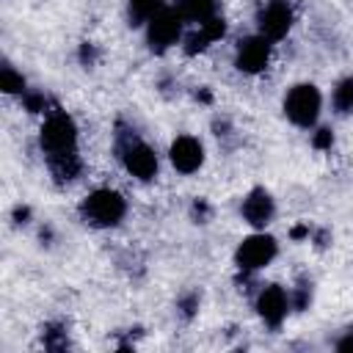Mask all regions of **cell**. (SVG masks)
Returning a JSON list of instances; mask_svg holds the SVG:
<instances>
[{
  "label": "cell",
  "mask_w": 353,
  "mask_h": 353,
  "mask_svg": "<svg viewBox=\"0 0 353 353\" xmlns=\"http://www.w3.org/2000/svg\"><path fill=\"white\" fill-rule=\"evenodd\" d=\"M0 88H3L6 94H19V97L28 94V85H25L22 72H17L11 63H6V66L0 69Z\"/></svg>",
  "instance_id": "16"
},
{
  "label": "cell",
  "mask_w": 353,
  "mask_h": 353,
  "mask_svg": "<svg viewBox=\"0 0 353 353\" xmlns=\"http://www.w3.org/2000/svg\"><path fill=\"white\" fill-rule=\"evenodd\" d=\"M295 22V11L290 0H268L256 11V33L265 36L268 41H281Z\"/></svg>",
  "instance_id": "7"
},
{
  "label": "cell",
  "mask_w": 353,
  "mask_h": 353,
  "mask_svg": "<svg viewBox=\"0 0 353 353\" xmlns=\"http://www.w3.org/2000/svg\"><path fill=\"white\" fill-rule=\"evenodd\" d=\"M270 47H273V41H268L259 33L240 39L237 47H234V66H237V72H243V74L265 72L268 63H270Z\"/></svg>",
  "instance_id": "8"
},
{
  "label": "cell",
  "mask_w": 353,
  "mask_h": 353,
  "mask_svg": "<svg viewBox=\"0 0 353 353\" xmlns=\"http://www.w3.org/2000/svg\"><path fill=\"white\" fill-rule=\"evenodd\" d=\"M284 116L301 127V130H312L320 119V110H323V94L314 83H295L287 94H284Z\"/></svg>",
  "instance_id": "3"
},
{
  "label": "cell",
  "mask_w": 353,
  "mask_h": 353,
  "mask_svg": "<svg viewBox=\"0 0 353 353\" xmlns=\"http://www.w3.org/2000/svg\"><path fill=\"white\" fill-rule=\"evenodd\" d=\"M290 306H292V298H290V292H287L284 287H279V284H268V287H262L259 295H256V314H259V320H262L265 325H270V328H279V325L284 323Z\"/></svg>",
  "instance_id": "9"
},
{
  "label": "cell",
  "mask_w": 353,
  "mask_h": 353,
  "mask_svg": "<svg viewBox=\"0 0 353 353\" xmlns=\"http://www.w3.org/2000/svg\"><path fill=\"white\" fill-rule=\"evenodd\" d=\"M176 11L190 25H204V22H210V19L218 17L215 0H176Z\"/></svg>",
  "instance_id": "13"
},
{
  "label": "cell",
  "mask_w": 353,
  "mask_h": 353,
  "mask_svg": "<svg viewBox=\"0 0 353 353\" xmlns=\"http://www.w3.org/2000/svg\"><path fill=\"white\" fill-rule=\"evenodd\" d=\"M146 44L152 52H165L174 44H179L182 30H185V19L176 11V6H163L146 25Z\"/></svg>",
  "instance_id": "5"
},
{
  "label": "cell",
  "mask_w": 353,
  "mask_h": 353,
  "mask_svg": "<svg viewBox=\"0 0 353 353\" xmlns=\"http://www.w3.org/2000/svg\"><path fill=\"white\" fill-rule=\"evenodd\" d=\"M119 157H121V165H124V171H127L130 176H135V179H141V182H149V179L157 176V168H160L157 154H154V149H152L146 141H141L138 135L124 132V135L119 138Z\"/></svg>",
  "instance_id": "4"
},
{
  "label": "cell",
  "mask_w": 353,
  "mask_h": 353,
  "mask_svg": "<svg viewBox=\"0 0 353 353\" xmlns=\"http://www.w3.org/2000/svg\"><path fill=\"white\" fill-rule=\"evenodd\" d=\"M160 8H163V0H127V19H130V25L141 28V25H146Z\"/></svg>",
  "instance_id": "14"
},
{
  "label": "cell",
  "mask_w": 353,
  "mask_h": 353,
  "mask_svg": "<svg viewBox=\"0 0 353 353\" xmlns=\"http://www.w3.org/2000/svg\"><path fill=\"white\" fill-rule=\"evenodd\" d=\"M276 254H279V243H276L270 234H265V232H254V234H248V237L237 245V251H234V265H237L240 270H245V273H254V270L268 268V265L276 259Z\"/></svg>",
  "instance_id": "6"
},
{
  "label": "cell",
  "mask_w": 353,
  "mask_h": 353,
  "mask_svg": "<svg viewBox=\"0 0 353 353\" xmlns=\"http://www.w3.org/2000/svg\"><path fill=\"white\" fill-rule=\"evenodd\" d=\"M331 105H334V110H336L339 116L353 113V74L342 77V80L334 85V91H331Z\"/></svg>",
  "instance_id": "15"
},
{
  "label": "cell",
  "mask_w": 353,
  "mask_h": 353,
  "mask_svg": "<svg viewBox=\"0 0 353 353\" xmlns=\"http://www.w3.org/2000/svg\"><path fill=\"white\" fill-rule=\"evenodd\" d=\"M240 212H243L245 223H251L254 229H265L273 221V215H276V201H273V196L265 188H254L243 199Z\"/></svg>",
  "instance_id": "11"
},
{
  "label": "cell",
  "mask_w": 353,
  "mask_h": 353,
  "mask_svg": "<svg viewBox=\"0 0 353 353\" xmlns=\"http://www.w3.org/2000/svg\"><path fill=\"white\" fill-rule=\"evenodd\" d=\"M39 146L61 182H69L80 174L77 157V124L66 110H50L39 130Z\"/></svg>",
  "instance_id": "1"
},
{
  "label": "cell",
  "mask_w": 353,
  "mask_h": 353,
  "mask_svg": "<svg viewBox=\"0 0 353 353\" xmlns=\"http://www.w3.org/2000/svg\"><path fill=\"white\" fill-rule=\"evenodd\" d=\"M168 160L179 174H196L204 165V146L193 135H176L168 146Z\"/></svg>",
  "instance_id": "10"
},
{
  "label": "cell",
  "mask_w": 353,
  "mask_h": 353,
  "mask_svg": "<svg viewBox=\"0 0 353 353\" xmlns=\"http://www.w3.org/2000/svg\"><path fill=\"white\" fill-rule=\"evenodd\" d=\"M336 350H342V353H353V331H347V334L336 342Z\"/></svg>",
  "instance_id": "19"
},
{
  "label": "cell",
  "mask_w": 353,
  "mask_h": 353,
  "mask_svg": "<svg viewBox=\"0 0 353 353\" xmlns=\"http://www.w3.org/2000/svg\"><path fill=\"white\" fill-rule=\"evenodd\" d=\"M226 33V22L221 17L204 22V25H196L188 36H185V52L188 55H196V52H204L212 41H218L221 36Z\"/></svg>",
  "instance_id": "12"
},
{
  "label": "cell",
  "mask_w": 353,
  "mask_h": 353,
  "mask_svg": "<svg viewBox=\"0 0 353 353\" xmlns=\"http://www.w3.org/2000/svg\"><path fill=\"white\" fill-rule=\"evenodd\" d=\"M124 215H127V201L113 188H97L80 201V218L97 229L119 226L124 221Z\"/></svg>",
  "instance_id": "2"
},
{
  "label": "cell",
  "mask_w": 353,
  "mask_h": 353,
  "mask_svg": "<svg viewBox=\"0 0 353 353\" xmlns=\"http://www.w3.org/2000/svg\"><path fill=\"white\" fill-rule=\"evenodd\" d=\"M312 143H314L317 149H328V146L334 143L331 130H325V127H323V130H317V132H314V138H312Z\"/></svg>",
  "instance_id": "18"
},
{
  "label": "cell",
  "mask_w": 353,
  "mask_h": 353,
  "mask_svg": "<svg viewBox=\"0 0 353 353\" xmlns=\"http://www.w3.org/2000/svg\"><path fill=\"white\" fill-rule=\"evenodd\" d=\"M22 99H25V108H28L30 113H39V110H44V105H47L44 94H33V91H28Z\"/></svg>",
  "instance_id": "17"
}]
</instances>
